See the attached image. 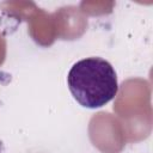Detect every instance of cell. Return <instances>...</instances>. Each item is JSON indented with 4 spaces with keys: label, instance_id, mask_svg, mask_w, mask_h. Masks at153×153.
I'll return each instance as SVG.
<instances>
[{
    "label": "cell",
    "instance_id": "6da1fadb",
    "mask_svg": "<svg viewBox=\"0 0 153 153\" xmlns=\"http://www.w3.org/2000/svg\"><path fill=\"white\" fill-rule=\"evenodd\" d=\"M67 84L74 99L88 109L104 106L118 92L114 67L98 56L76 61L68 72Z\"/></svg>",
    "mask_w": 153,
    "mask_h": 153
},
{
    "label": "cell",
    "instance_id": "7a4b0ae2",
    "mask_svg": "<svg viewBox=\"0 0 153 153\" xmlns=\"http://www.w3.org/2000/svg\"><path fill=\"white\" fill-rule=\"evenodd\" d=\"M1 147H2V145H1V142H0V151H1Z\"/></svg>",
    "mask_w": 153,
    "mask_h": 153
}]
</instances>
